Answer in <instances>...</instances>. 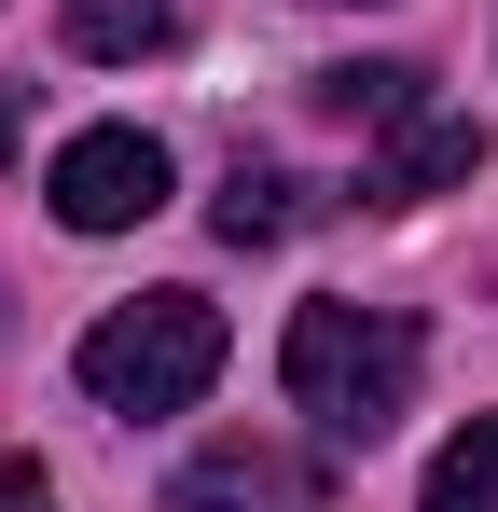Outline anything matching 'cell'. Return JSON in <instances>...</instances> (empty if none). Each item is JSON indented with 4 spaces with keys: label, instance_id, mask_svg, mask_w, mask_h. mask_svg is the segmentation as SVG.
Segmentation results:
<instances>
[{
    "label": "cell",
    "instance_id": "obj_1",
    "mask_svg": "<svg viewBox=\"0 0 498 512\" xmlns=\"http://www.w3.org/2000/svg\"><path fill=\"white\" fill-rule=\"evenodd\" d=\"M415 360H429V333L402 305H291V333H277V374L332 443H388L415 402Z\"/></svg>",
    "mask_w": 498,
    "mask_h": 512
},
{
    "label": "cell",
    "instance_id": "obj_2",
    "mask_svg": "<svg viewBox=\"0 0 498 512\" xmlns=\"http://www.w3.org/2000/svg\"><path fill=\"white\" fill-rule=\"evenodd\" d=\"M83 388H97L111 416H180V402H208V388H222V305H208V291H139V305H111V319L83 333Z\"/></svg>",
    "mask_w": 498,
    "mask_h": 512
},
{
    "label": "cell",
    "instance_id": "obj_3",
    "mask_svg": "<svg viewBox=\"0 0 498 512\" xmlns=\"http://www.w3.org/2000/svg\"><path fill=\"white\" fill-rule=\"evenodd\" d=\"M42 194H56L70 236H125V222H153V208H166V139H153V125H83Z\"/></svg>",
    "mask_w": 498,
    "mask_h": 512
},
{
    "label": "cell",
    "instance_id": "obj_4",
    "mask_svg": "<svg viewBox=\"0 0 498 512\" xmlns=\"http://www.w3.org/2000/svg\"><path fill=\"white\" fill-rule=\"evenodd\" d=\"M471 167H485V125H471V111H429V97H415L402 125H388V153H374V194H388V208H429V194H457Z\"/></svg>",
    "mask_w": 498,
    "mask_h": 512
},
{
    "label": "cell",
    "instance_id": "obj_5",
    "mask_svg": "<svg viewBox=\"0 0 498 512\" xmlns=\"http://www.w3.org/2000/svg\"><path fill=\"white\" fill-rule=\"evenodd\" d=\"M56 28H70V56H111L125 70V56H166L180 42V0H70Z\"/></svg>",
    "mask_w": 498,
    "mask_h": 512
},
{
    "label": "cell",
    "instance_id": "obj_6",
    "mask_svg": "<svg viewBox=\"0 0 498 512\" xmlns=\"http://www.w3.org/2000/svg\"><path fill=\"white\" fill-rule=\"evenodd\" d=\"M415 512H498V416H471L443 457H429V499Z\"/></svg>",
    "mask_w": 498,
    "mask_h": 512
},
{
    "label": "cell",
    "instance_id": "obj_7",
    "mask_svg": "<svg viewBox=\"0 0 498 512\" xmlns=\"http://www.w3.org/2000/svg\"><path fill=\"white\" fill-rule=\"evenodd\" d=\"M208 222H222V250H263V236H291L305 208H291V180H277V167H236V180H222V208H208Z\"/></svg>",
    "mask_w": 498,
    "mask_h": 512
},
{
    "label": "cell",
    "instance_id": "obj_8",
    "mask_svg": "<svg viewBox=\"0 0 498 512\" xmlns=\"http://www.w3.org/2000/svg\"><path fill=\"white\" fill-rule=\"evenodd\" d=\"M415 97H429V70H402V56L388 70H319V111H346V125H402Z\"/></svg>",
    "mask_w": 498,
    "mask_h": 512
},
{
    "label": "cell",
    "instance_id": "obj_9",
    "mask_svg": "<svg viewBox=\"0 0 498 512\" xmlns=\"http://www.w3.org/2000/svg\"><path fill=\"white\" fill-rule=\"evenodd\" d=\"M194 499H291V471H277V457H208Z\"/></svg>",
    "mask_w": 498,
    "mask_h": 512
},
{
    "label": "cell",
    "instance_id": "obj_10",
    "mask_svg": "<svg viewBox=\"0 0 498 512\" xmlns=\"http://www.w3.org/2000/svg\"><path fill=\"white\" fill-rule=\"evenodd\" d=\"M0 512H56V499H42V471H28L14 443H0Z\"/></svg>",
    "mask_w": 498,
    "mask_h": 512
}]
</instances>
